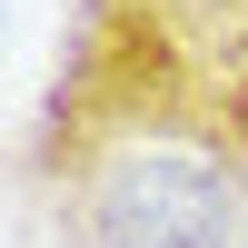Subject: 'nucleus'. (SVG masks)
Instances as JSON below:
<instances>
[{
    "label": "nucleus",
    "instance_id": "nucleus-1",
    "mask_svg": "<svg viewBox=\"0 0 248 248\" xmlns=\"http://www.w3.org/2000/svg\"><path fill=\"white\" fill-rule=\"evenodd\" d=\"M10 199L40 248H238L248 40L199 0H70Z\"/></svg>",
    "mask_w": 248,
    "mask_h": 248
},
{
    "label": "nucleus",
    "instance_id": "nucleus-2",
    "mask_svg": "<svg viewBox=\"0 0 248 248\" xmlns=\"http://www.w3.org/2000/svg\"><path fill=\"white\" fill-rule=\"evenodd\" d=\"M199 10H209L218 30H238V40H248V0H199Z\"/></svg>",
    "mask_w": 248,
    "mask_h": 248
}]
</instances>
